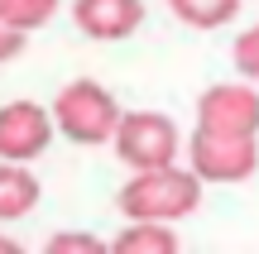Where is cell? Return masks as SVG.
Wrapping results in <instances>:
<instances>
[{
	"label": "cell",
	"instance_id": "cell-1",
	"mask_svg": "<svg viewBox=\"0 0 259 254\" xmlns=\"http://www.w3.org/2000/svg\"><path fill=\"white\" fill-rule=\"evenodd\" d=\"M120 211L130 221H154V226H173V221L192 216L202 207V178L192 168H158V173H135L120 187Z\"/></svg>",
	"mask_w": 259,
	"mask_h": 254
},
{
	"label": "cell",
	"instance_id": "cell-15",
	"mask_svg": "<svg viewBox=\"0 0 259 254\" xmlns=\"http://www.w3.org/2000/svg\"><path fill=\"white\" fill-rule=\"evenodd\" d=\"M0 254H24V245H19V240H10V235H0Z\"/></svg>",
	"mask_w": 259,
	"mask_h": 254
},
{
	"label": "cell",
	"instance_id": "cell-9",
	"mask_svg": "<svg viewBox=\"0 0 259 254\" xmlns=\"http://www.w3.org/2000/svg\"><path fill=\"white\" fill-rule=\"evenodd\" d=\"M111 254H178V235H173V226L130 221L120 235L111 240Z\"/></svg>",
	"mask_w": 259,
	"mask_h": 254
},
{
	"label": "cell",
	"instance_id": "cell-6",
	"mask_svg": "<svg viewBox=\"0 0 259 254\" xmlns=\"http://www.w3.org/2000/svg\"><path fill=\"white\" fill-rule=\"evenodd\" d=\"M58 120L38 101H5L0 106V163H34L53 144Z\"/></svg>",
	"mask_w": 259,
	"mask_h": 254
},
{
	"label": "cell",
	"instance_id": "cell-10",
	"mask_svg": "<svg viewBox=\"0 0 259 254\" xmlns=\"http://www.w3.org/2000/svg\"><path fill=\"white\" fill-rule=\"evenodd\" d=\"M168 10L187 29H221L240 15V0H168Z\"/></svg>",
	"mask_w": 259,
	"mask_h": 254
},
{
	"label": "cell",
	"instance_id": "cell-12",
	"mask_svg": "<svg viewBox=\"0 0 259 254\" xmlns=\"http://www.w3.org/2000/svg\"><path fill=\"white\" fill-rule=\"evenodd\" d=\"M44 254H111V240H96L92 230H58L48 235Z\"/></svg>",
	"mask_w": 259,
	"mask_h": 254
},
{
	"label": "cell",
	"instance_id": "cell-5",
	"mask_svg": "<svg viewBox=\"0 0 259 254\" xmlns=\"http://www.w3.org/2000/svg\"><path fill=\"white\" fill-rule=\"evenodd\" d=\"M187 168L202 182H245L259 168V139H221V134H192Z\"/></svg>",
	"mask_w": 259,
	"mask_h": 254
},
{
	"label": "cell",
	"instance_id": "cell-13",
	"mask_svg": "<svg viewBox=\"0 0 259 254\" xmlns=\"http://www.w3.org/2000/svg\"><path fill=\"white\" fill-rule=\"evenodd\" d=\"M231 58H235V72H240L245 82H259V24H254V29H245V34L235 38Z\"/></svg>",
	"mask_w": 259,
	"mask_h": 254
},
{
	"label": "cell",
	"instance_id": "cell-8",
	"mask_svg": "<svg viewBox=\"0 0 259 254\" xmlns=\"http://www.w3.org/2000/svg\"><path fill=\"white\" fill-rule=\"evenodd\" d=\"M38 207V178L24 163H0V221H24Z\"/></svg>",
	"mask_w": 259,
	"mask_h": 254
},
{
	"label": "cell",
	"instance_id": "cell-3",
	"mask_svg": "<svg viewBox=\"0 0 259 254\" xmlns=\"http://www.w3.org/2000/svg\"><path fill=\"white\" fill-rule=\"evenodd\" d=\"M178 149V125L168 120L163 111H130L115 130V154H120L125 168L135 173H158V168H173Z\"/></svg>",
	"mask_w": 259,
	"mask_h": 254
},
{
	"label": "cell",
	"instance_id": "cell-4",
	"mask_svg": "<svg viewBox=\"0 0 259 254\" xmlns=\"http://www.w3.org/2000/svg\"><path fill=\"white\" fill-rule=\"evenodd\" d=\"M197 130L221 139H254L259 134V91L250 82H216L197 101Z\"/></svg>",
	"mask_w": 259,
	"mask_h": 254
},
{
	"label": "cell",
	"instance_id": "cell-2",
	"mask_svg": "<svg viewBox=\"0 0 259 254\" xmlns=\"http://www.w3.org/2000/svg\"><path fill=\"white\" fill-rule=\"evenodd\" d=\"M53 120H58V134H67L72 144H115V130H120L125 111L115 106V96L101 82L77 77V82H67L58 91Z\"/></svg>",
	"mask_w": 259,
	"mask_h": 254
},
{
	"label": "cell",
	"instance_id": "cell-7",
	"mask_svg": "<svg viewBox=\"0 0 259 254\" xmlns=\"http://www.w3.org/2000/svg\"><path fill=\"white\" fill-rule=\"evenodd\" d=\"M72 19L96 43H120L144 24V0H72Z\"/></svg>",
	"mask_w": 259,
	"mask_h": 254
},
{
	"label": "cell",
	"instance_id": "cell-11",
	"mask_svg": "<svg viewBox=\"0 0 259 254\" xmlns=\"http://www.w3.org/2000/svg\"><path fill=\"white\" fill-rule=\"evenodd\" d=\"M58 15V0H0V19L19 34H34Z\"/></svg>",
	"mask_w": 259,
	"mask_h": 254
},
{
	"label": "cell",
	"instance_id": "cell-14",
	"mask_svg": "<svg viewBox=\"0 0 259 254\" xmlns=\"http://www.w3.org/2000/svg\"><path fill=\"white\" fill-rule=\"evenodd\" d=\"M24 38H29V34H19V29H10L5 19H0V63H10V58L24 53Z\"/></svg>",
	"mask_w": 259,
	"mask_h": 254
}]
</instances>
